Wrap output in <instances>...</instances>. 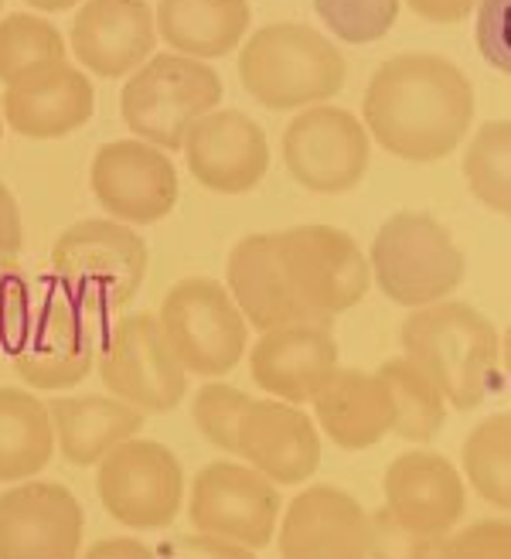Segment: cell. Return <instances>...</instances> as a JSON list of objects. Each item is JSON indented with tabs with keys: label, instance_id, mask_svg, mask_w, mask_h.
Segmentation results:
<instances>
[{
	"label": "cell",
	"instance_id": "6da1fadb",
	"mask_svg": "<svg viewBox=\"0 0 511 559\" xmlns=\"http://www.w3.org/2000/svg\"><path fill=\"white\" fill-rule=\"evenodd\" d=\"M365 130L392 157L433 164L457 151L474 120L471 79L443 55L406 51L382 62L361 103Z\"/></svg>",
	"mask_w": 511,
	"mask_h": 559
},
{
	"label": "cell",
	"instance_id": "7a4b0ae2",
	"mask_svg": "<svg viewBox=\"0 0 511 559\" xmlns=\"http://www.w3.org/2000/svg\"><path fill=\"white\" fill-rule=\"evenodd\" d=\"M403 352L453 409H477L504 389V345L495 324L464 300L413 307L400 331Z\"/></svg>",
	"mask_w": 511,
	"mask_h": 559
},
{
	"label": "cell",
	"instance_id": "3957f363",
	"mask_svg": "<svg viewBox=\"0 0 511 559\" xmlns=\"http://www.w3.org/2000/svg\"><path fill=\"white\" fill-rule=\"evenodd\" d=\"M239 79L260 106L300 109L337 96L348 79V62L314 27L280 21L260 27L242 45Z\"/></svg>",
	"mask_w": 511,
	"mask_h": 559
},
{
	"label": "cell",
	"instance_id": "277c9868",
	"mask_svg": "<svg viewBox=\"0 0 511 559\" xmlns=\"http://www.w3.org/2000/svg\"><path fill=\"white\" fill-rule=\"evenodd\" d=\"M147 263V242L112 218L75 222L51 246L55 280L103 321L123 311L144 287Z\"/></svg>",
	"mask_w": 511,
	"mask_h": 559
},
{
	"label": "cell",
	"instance_id": "5b68a950",
	"mask_svg": "<svg viewBox=\"0 0 511 559\" xmlns=\"http://www.w3.org/2000/svg\"><path fill=\"white\" fill-rule=\"evenodd\" d=\"M464 253L430 212H395L368 253V273L392 304L426 307L447 300L464 280Z\"/></svg>",
	"mask_w": 511,
	"mask_h": 559
},
{
	"label": "cell",
	"instance_id": "8992f818",
	"mask_svg": "<svg viewBox=\"0 0 511 559\" xmlns=\"http://www.w3.org/2000/svg\"><path fill=\"white\" fill-rule=\"evenodd\" d=\"M218 103L222 79L212 66L164 51L133 69L120 96V114L136 140L161 151H181L191 123L218 109Z\"/></svg>",
	"mask_w": 511,
	"mask_h": 559
},
{
	"label": "cell",
	"instance_id": "52a82bcc",
	"mask_svg": "<svg viewBox=\"0 0 511 559\" xmlns=\"http://www.w3.org/2000/svg\"><path fill=\"white\" fill-rule=\"evenodd\" d=\"M109 321L93 314L75 294H69L59 280H45L35 290L32 324L27 338L14 358V372L32 389H59L79 385L96 366V348Z\"/></svg>",
	"mask_w": 511,
	"mask_h": 559
},
{
	"label": "cell",
	"instance_id": "ba28073f",
	"mask_svg": "<svg viewBox=\"0 0 511 559\" xmlns=\"http://www.w3.org/2000/svg\"><path fill=\"white\" fill-rule=\"evenodd\" d=\"M280 270L310 321L331 324L368 294L372 273L361 246L334 226H294L273 236Z\"/></svg>",
	"mask_w": 511,
	"mask_h": 559
},
{
	"label": "cell",
	"instance_id": "9c48e42d",
	"mask_svg": "<svg viewBox=\"0 0 511 559\" xmlns=\"http://www.w3.org/2000/svg\"><path fill=\"white\" fill-rule=\"evenodd\" d=\"M161 331L188 376H225L249 345V324L225 284L212 276H185L161 304Z\"/></svg>",
	"mask_w": 511,
	"mask_h": 559
},
{
	"label": "cell",
	"instance_id": "30bf717a",
	"mask_svg": "<svg viewBox=\"0 0 511 559\" xmlns=\"http://www.w3.org/2000/svg\"><path fill=\"white\" fill-rule=\"evenodd\" d=\"M103 385L140 413H170L188 393V372L170 352L154 314H130L109 324L96 348Z\"/></svg>",
	"mask_w": 511,
	"mask_h": 559
},
{
	"label": "cell",
	"instance_id": "8fae6325",
	"mask_svg": "<svg viewBox=\"0 0 511 559\" xmlns=\"http://www.w3.org/2000/svg\"><path fill=\"white\" fill-rule=\"evenodd\" d=\"M96 491L103 509L127 528H164L178 519L185 471L157 440H123L99 461Z\"/></svg>",
	"mask_w": 511,
	"mask_h": 559
},
{
	"label": "cell",
	"instance_id": "7c38bea8",
	"mask_svg": "<svg viewBox=\"0 0 511 559\" xmlns=\"http://www.w3.org/2000/svg\"><path fill=\"white\" fill-rule=\"evenodd\" d=\"M283 160L297 185L314 194H345L361 185L372 160V136L341 106H307L283 133Z\"/></svg>",
	"mask_w": 511,
	"mask_h": 559
},
{
	"label": "cell",
	"instance_id": "4fadbf2b",
	"mask_svg": "<svg viewBox=\"0 0 511 559\" xmlns=\"http://www.w3.org/2000/svg\"><path fill=\"white\" fill-rule=\"evenodd\" d=\"M188 519L198 533L263 549L276 536L280 488L260 471L236 461H212L191 485Z\"/></svg>",
	"mask_w": 511,
	"mask_h": 559
},
{
	"label": "cell",
	"instance_id": "5bb4252c",
	"mask_svg": "<svg viewBox=\"0 0 511 559\" xmlns=\"http://www.w3.org/2000/svg\"><path fill=\"white\" fill-rule=\"evenodd\" d=\"M93 194L123 226H154L178 205V171L167 151L147 140H112L93 157Z\"/></svg>",
	"mask_w": 511,
	"mask_h": 559
},
{
	"label": "cell",
	"instance_id": "9a60e30c",
	"mask_svg": "<svg viewBox=\"0 0 511 559\" xmlns=\"http://www.w3.org/2000/svg\"><path fill=\"white\" fill-rule=\"evenodd\" d=\"M82 506L55 481H17L0 495V559H79Z\"/></svg>",
	"mask_w": 511,
	"mask_h": 559
},
{
	"label": "cell",
	"instance_id": "2e32d148",
	"mask_svg": "<svg viewBox=\"0 0 511 559\" xmlns=\"http://www.w3.org/2000/svg\"><path fill=\"white\" fill-rule=\"evenodd\" d=\"M181 151L194 181L215 194H246L270 167L266 133L242 109H212L194 120Z\"/></svg>",
	"mask_w": 511,
	"mask_h": 559
},
{
	"label": "cell",
	"instance_id": "e0dca14e",
	"mask_svg": "<svg viewBox=\"0 0 511 559\" xmlns=\"http://www.w3.org/2000/svg\"><path fill=\"white\" fill-rule=\"evenodd\" d=\"M337 369V342L331 324L290 321L260 334L249 352L252 382L283 403H310Z\"/></svg>",
	"mask_w": 511,
	"mask_h": 559
},
{
	"label": "cell",
	"instance_id": "ac0fdd59",
	"mask_svg": "<svg viewBox=\"0 0 511 559\" xmlns=\"http://www.w3.org/2000/svg\"><path fill=\"white\" fill-rule=\"evenodd\" d=\"M236 454L273 485H304L321 464V433L294 403L252 400L239 419Z\"/></svg>",
	"mask_w": 511,
	"mask_h": 559
},
{
	"label": "cell",
	"instance_id": "d6986e66",
	"mask_svg": "<svg viewBox=\"0 0 511 559\" xmlns=\"http://www.w3.org/2000/svg\"><path fill=\"white\" fill-rule=\"evenodd\" d=\"M385 509L419 536H450L467 509L461 471L433 451L400 454L385 471Z\"/></svg>",
	"mask_w": 511,
	"mask_h": 559
},
{
	"label": "cell",
	"instance_id": "ffe728a7",
	"mask_svg": "<svg viewBox=\"0 0 511 559\" xmlns=\"http://www.w3.org/2000/svg\"><path fill=\"white\" fill-rule=\"evenodd\" d=\"M96 114V90L90 75L69 62L45 66L11 82L0 99V117L17 136L59 140L85 127Z\"/></svg>",
	"mask_w": 511,
	"mask_h": 559
},
{
	"label": "cell",
	"instance_id": "44dd1931",
	"mask_svg": "<svg viewBox=\"0 0 511 559\" xmlns=\"http://www.w3.org/2000/svg\"><path fill=\"white\" fill-rule=\"evenodd\" d=\"M280 559H368V512L348 491L310 485L280 522Z\"/></svg>",
	"mask_w": 511,
	"mask_h": 559
},
{
	"label": "cell",
	"instance_id": "7402d4cb",
	"mask_svg": "<svg viewBox=\"0 0 511 559\" xmlns=\"http://www.w3.org/2000/svg\"><path fill=\"white\" fill-rule=\"evenodd\" d=\"M157 45L147 0H90L72 21V51L93 75L120 79L140 69Z\"/></svg>",
	"mask_w": 511,
	"mask_h": 559
},
{
	"label": "cell",
	"instance_id": "603a6c76",
	"mask_svg": "<svg viewBox=\"0 0 511 559\" xmlns=\"http://www.w3.org/2000/svg\"><path fill=\"white\" fill-rule=\"evenodd\" d=\"M310 403H314V424L341 451H368L385 433H392L395 406L379 372L337 366Z\"/></svg>",
	"mask_w": 511,
	"mask_h": 559
},
{
	"label": "cell",
	"instance_id": "cb8c5ba5",
	"mask_svg": "<svg viewBox=\"0 0 511 559\" xmlns=\"http://www.w3.org/2000/svg\"><path fill=\"white\" fill-rule=\"evenodd\" d=\"M225 280H229V297L236 300L239 314L255 331H270L290 321H310L307 311L297 304L287 276L280 270L273 236H246L233 246L229 266H225Z\"/></svg>",
	"mask_w": 511,
	"mask_h": 559
},
{
	"label": "cell",
	"instance_id": "d4e9b609",
	"mask_svg": "<svg viewBox=\"0 0 511 559\" xmlns=\"http://www.w3.org/2000/svg\"><path fill=\"white\" fill-rule=\"evenodd\" d=\"M55 447L75 467L99 464L112 447L144 430L147 413L117 396H59L48 403Z\"/></svg>",
	"mask_w": 511,
	"mask_h": 559
},
{
	"label": "cell",
	"instance_id": "484cf974",
	"mask_svg": "<svg viewBox=\"0 0 511 559\" xmlns=\"http://www.w3.org/2000/svg\"><path fill=\"white\" fill-rule=\"evenodd\" d=\"M157 35L188 59H222L249 32L246 0H161L154 11Z\"/></svg>",
	"mask_w": 511,
	"mask_h": 559
},
{
	"label": "cell",
	"instance_id": "4316f807",
	"mask_svg": "<svg viewBox=\"0 0 511 559\" xmlns=\"http://www.w3.org/2000/svg\"><path fill=\"white\" fill-rule=\"evenodd\" d=\"M55 454L48 403L27 389L0 385V481L17 485L35 478Z\"/></svg>",
	"mask_w": 511,
	"mask_h": 559
},
{
	"label": "cell",
	"instance_id": "83f0119b",
	"mask_svg": "<svg viewBox=\"0 0 511 559\" xmlns=\"http://www.w3.org/2000/svg\"><path fill=\"white\" fill-rule=\"evenodd\" d=\"M379 376L385 379L392 393V406H395L392 433L413 443L433 440L447 424V400L440 396V389L426 379L406 355L382 361Z\"/></svg>",
	"mask_w": 511,
	"mask_h": 559
},
{
	"label": "cell",
	"instance_id": "f1b7e54d",
	"mask_svg": "<svg viewBox=\"0 0 511 559\" xmlns=\"http://www.w3.org/2000/svg\"><path fill=\"white\" fill-rule=\"evenodd\" d=\"M461 464L471 488L488 506L508 512L511 509V416L495 413L467 433Z\"/></svg>",
	"mask_w": 511,
	"mask_h": 559
},
{
	"label": "cell",
	"instance_id": "f546056e",
	"mask_svg": "<svg viewBox=\"0 0 511 559\" xmlns=\"http://www.w3.org/2000/svg\"><path fill=\"white\" fill-rule=\"evenodd\" d=\"M464 178L474 199L498 212H511V123L491 120L485 123L464 154Z\"/></svg>",
	"mask_w": 511,
	"mask_h": 559
},
{
	"label": "cell",
	"instance_id": "4dcf8cb0",
	"mask_svg": "<svg viewBox=\"0 0 511 559\" xmlns=\"http://www.w3.org/2000/svg\"><path fill=\"white\" fill-rule=\"evenodd\" d=\"M66 51L62 32L38 14H8L0 21V82L4 86L45 66L66 62Z\"/></svg>",
	"mask_w": 511,
	"mask_h": 559
},
{
	"label": "cell",
	"instance_id": "1f68e13d",
	"mask_svg": "<svg viewBox=\"0 0 511 559\" xmlns=\"http://www.w3.org/2000/svg\"><path fill=\"white\" fill-rule=\"evenodd\" d=\"M314 11L334 38L348 45H372L392 32L400 17V0H314Z\"/></svg>",
	"mask_w": 511,
	"mask_h": 559
},
{
	"label": "cell",
	"instance_id": "d6a6232c",
	"mask_svg": "<svg viewBox=\"0 0 511 559\" xmlns=\"http://www.w3.org/2000/svg\"><path fill=\"white\" fill-rule=\"evenodd\" d=\"M249 403H252V396H246L242 389L225 385V382H209L198 389V396L191 403V419L212 447H218L225 454H236L239 419Z\"/></svg>",
	"mask_w": 511,
	"mask_h": 559
},
{
	"label": "cell",
	"instance_id": "836d02e7",
	"mask_svg": "<svg viewBox=\"0 0 511 559\" xmlns=\"http://www.w3.org/2000/svg\"><path fill=\"white\" fill-rule=\"evenodd\" d=\"M35 290L11 257H0V348L17 355L32 324Z\"/></svg>",
	"mask_w": 511,
	"mask_h": 559
},
{
	"label": "cell",
	"instance_id": "e575fe53",
	"mask_svg": "<svg viewBox=\"0 0 511 559\" xmlns=\"http://www.w3.org/2000/svg\"><path fill=\"white\" fill-rule=\"evenodd\" d=\"M443 539L419 536L389 509L368 515V559H433Z\"/></svg>",
	"mask_w": 511,
	"mask_h": 559
},
{
	"label": "cell",
	"instance_id": "d590c367",
	"mask_svg": "<svg viewBox=\"0 0 511 559\" xmlns=\"http://www.w3.org/2000/svg\"><path fill=\"white\" fill-rule=\"evenodd\" d=\"M437 559H511L508 519H480L461 533L443 536Z\"/></svg>",
	"mask_w": 511,
	"mask_h": 559
},
{
	"label": "cell",
	"instance_id": "8d00e7d4",
	"mask_svg": "<svg viewBox=\"0 0 511 559\" xmlns=\"http://www.w3.org/2000/svg\"><path fill=\"white\" fill-rule=\"evenodd\" d=\"M508 8L511 0H477V48L498 72H511V45H508Z\"/></svg>",
	"mask_w": 511,
	"mask_h": 559
},
{
	"label": "cell",
	"instance_id": "74e56055",
	"mask_svg": "<svg viewBox=\"0 0 511 559\" xmlns=\"http://www.w3.org/2000/svg\"><path fill=\"white\" fill-rule=\"evenodd\" d=\"M161 556L164 559H255V549H246L239 543L218 539V536L194 533V536H178L164 543Z\"/></svg>",
	"mask_w": 511,
	"mask_h": 559
},
{
	"label": "cell",
	"instance_id": "f35d334b",
	"mask_svg": "<svg viewBox=\"0 0 511 559\" xmlns=\"http://www.w3.org/2000/svg\"><path fill=\"white\" fill-rule=\"evenodd\" d=\"M416 17L430 24H457L467 21L477 8V0H406Z\"/></svg>",
	"mask_w": 511,
	"mask_h": 559
},
{
	"label": "cell",
	"instance_id": "ab89813d",
	"mask_svg": "<svg viewBox=\"0 0 511 559\" xmlns=\"http://www.w3.org/2000/svg\"><path fill=\"white\" fill-rule=\"evenodd\" d=\"M21 239H24V229H21V212H17V202L11 188L0 181V257H17L21 249Z\"/></svg>",
	"mask_w": 511,
	"mask_h": 559
},
{
	"label": "cell",
	"instance_id": "60d3db41",
	"mask_svg": "<svg viewBox=\"0 0 511 559\" xmlns=\"http://www.w3.org/2000/svg\"><path fill=\"white\" fill-rule=\"evenodd\" d=\"M82 559H157L140 539H99Z\"/></svg>",
	"mask_w": 511,
	"mask_h": 559
},
{
	"label": "cell",
	"instance_id": "b9f144b4",
	"mask_svg": "<svg viewBox=\"0 0 511 559\" xmlns=\"http://www.w3.org/2000/svg\"><path fill=\"white\" fill-rule=\"evenodd\" d=\"M27 8H35V11H45V14H55V11H69L75 8L79 0H24Z\"/></svg>",
	"mask_w": 511,
	"mask_h": 559
},
{
	"label": "cell",
	"instance_id": "7bdbcfd3",
	"mask_svg": "<svg viewBox=\"0 0 511 559\" xmlns=\"http://www.w3.org/2000/svg\"><path fill=\"white\" fill-rule=\"evenodd\" d=\"M0 136H4V117H0Z\"/></svg>",
	"mask_w": 511,
	"mask_h": 559
},
{
	"label": "cell",
	"instance_id": "ee69618b",
	"mask_svg": "<svg viewBox=\"0 0 511 559\" xmlns=\"http://www.w3.org/2000/svg\"><path fill=\"white\" fill-rule=\"evenodd\" d=\"M0 8H4V0H0Z\"/></svg>",
	"mask_w": 511,
	"mask_h": 559
},
{
	"label": "cell",
	"instance_id": "f6af8a7d",
	"mask_svg": "<svg viewBox=\"0 0 511 559\" xmlns=\"http://www.w3.org/2000/svg\"><path fill=\"white\" fill-rule=\"evenodd\" d=\"M437 549H440V546H437ZM433 559H437V552H433Z\"/></svg>",
	"mask_w": 511,
	"mask_h": 559
}]
</instances>
